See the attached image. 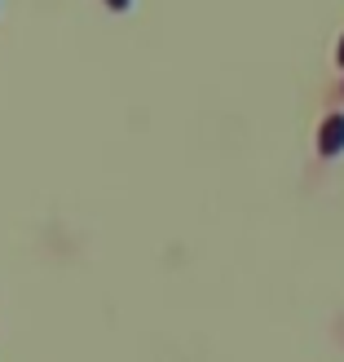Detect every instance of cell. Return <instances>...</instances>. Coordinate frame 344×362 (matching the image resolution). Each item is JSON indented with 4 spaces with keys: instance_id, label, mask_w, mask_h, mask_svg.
Listing matches in <instances>:
<instances>
[{
    "instance_id": "1",
    "label": "cell",
    "mask_w": 344,
    "mask_h": 362,
    "mask_svg": "<svg viewBox=\"0 0 344 362\" xmlns=\"http://www.w3.org/2000/svg\"><path fill=\"white\" fill-rule=\"evenodd\" d=\"M318 151H322V159H340V155H344V115H340V111L322 119V129H318Z\"/></svg>"
},
{
    "instance_id": "2",
    "label": "cell",
    "mask_w": 344,
    "mask_h": 362,
    "mask_svg": "<svg viewBox=\"0 0 344 362\" xmlns=\"http://www.w3.org/2000/svg\"><path fill=\"white\" fill-rule=\"evenodd\" d=\"M106 5H111V9H129L133 0H106Z\"/></svg>"
},
{
    "instance_id": "3",
    "label": "cell",
    "mask_w": 344,
    "mask_h": 362,
    "mask_svg": "<svg viewBox=\"0 0 344 362\" xmlns=\"http://www.w3.org/2000/svg\"><path fill=\"white\" fill-rule=\"evenodd\" d=\"M340 66H344V40H340Z\"/></svg>"
}]
</instances>
